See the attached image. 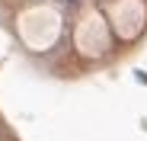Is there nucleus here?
I'll list each match as a JSON object with an SVG mask.
<instances>
[]
</instances>
